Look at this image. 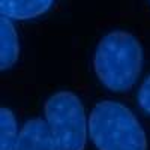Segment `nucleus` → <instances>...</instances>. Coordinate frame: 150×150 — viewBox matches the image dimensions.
Segmentation results:
<instances>
[{"mask_svg": "<svg viewBox=\"0 0 150 150\" xmlns=\"http://www.w3.org/2000/svg\"><path fill=\"white\" fill-rule=\"evenodd\" d=\"M143 69V47L131 32L112 30L96 45L93 71L108 90H131Z\"/></svg>", "mask_w": 150, "mask_h": 150, "instance_id": "1", "label": "nucleus"}, {"mask_svg": "<svg viewBox=\"0 0 150 150\" xmlns=\"http://www.w3.org/2000/svg\"><path fill=\"white\" fill-rule=\"evenodd\" d=\"M89 137L96 150H147V135L122 102L101 101L89 116Z\"/></svg>", "mask_w": 150, "mask_h": 150, "instance_id": "2", "label": "nucleus"}, {"mask_svg": "<svg viewBox=\"0 0 150 150\" xmlns=\"http://www.w3.org/2000/svg\"><path fill=\"white\" fill-rule=\"evenodd\" d=\"M45 120L56 143V150H84L87 119L80 98L68 90L51 95L44 105Z\"/></svg>", "mask_w": 150, "mask_h": 150, "instance_id": "3", "label": "nucleus"}, {"mask_svg": "<svg viewBox=\"0 0 150 150\" xmlns=\"http://www.w3.org/2000/svg\"><path fill=\"white\" fill-rule=\"evenodd\" d=\"M14 150H56V143L47 120L29 119L23 125Z\"/></svg>", "mask_w": 150, "mask_h": 150, "instance_id": "4", "label": "nucleus"}, {"mask_svg": "<svg viewBox=\"0 0 150 150\" xmlns=\"http://www.w3.org/2000/svg\"><path fill=\"white\" fill-rule=\"evenodd\" d=\"M54 0H0V12L12 20H33L44 15Z\"/></svg>", "mask_w": 150, "mask_h": 150, "instance_id": "5", "label": "nucleus"}, {"mask_svg": "<svg viewBox=\"0 0 150 150\" xmlns=\"http://www.w3.org/2000/svg\"><path fill=\"white\" fill-rule=\"evenodd\" d=\"M0 69L8 71L17 63L20 56V42L17 30L12 24L11 18L3 17L0 18Z\"/></svg>", "mask_w": 150, "mask_h": 150, "instance_id": "6", "label": "nucleus"}, {"mask_svg": "<svg viewBox=\"0 0 150 150\" xmlns=\"http://www.w3.org/2000/svg\"><path fill=\"white\" fill-rule=\"evenodd\" d=\"M0 129H2L0 150H14L20 132L17 129V120L14 112L6 107L0 108Z\"/></svg>", "mask_w": 150, "mask_h": 150, "instance_id": "7", "label": "nucleus"}, {"mask_svg": "<svg viewBox=\"0 0 150 150\" xmlns=\"http://www.w3.org/2000/svg\"><path fill=\"white\" fill-rule=\"evenodd\" d=\"M137 99H138V105L140 108L150 116V74L144 78V81L141 83L138 93H137Z\"/></svg>", "mask_w": 150, "mask_h": 150, "instance_id": "8", "label": "nucleus"}]
</instances>
